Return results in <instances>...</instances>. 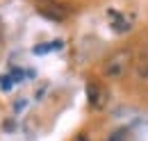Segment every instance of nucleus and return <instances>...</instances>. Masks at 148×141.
Returning <instances> with one entry per match:
<instances>
[{
    "label": "nucleus",
    "mask_w": 148,
    "mask_h": 141,
    "mask_svg": "<svg viewBox=\"0 0 148 141\" xmlns=\"http://www.w3.org/2000/svg\"><path fill=\"white\" fill-rule=\"evenodd\" d=\"M87 98H89V107L91 109H105L107 103H110V91H107L105 84L91 80L87 84Z\"/></svg>",
    "instance_id": "7ed1b4c3"
},
{
    "label": "nucleus",
    "mask_w": 148,
    "mask_h": 141,
    "mask_svg": "<svg viewBox=\"0 0 148 141\" xmlns=\"http://www.w3.org/2000/svg\"><path fill=\"white\" fill-rule=\"evenodd\" d=\"M75 141H89V139H87L84 134H80V137H75Z\"/></svg>",
    "instance_id": "1a4fd4ad"
},
{
    "label": "nucleus",
    "mask_w": 148,
    "mask_h": 141,
    "mask_svg": "<svg viewBox=\"0 0 148 141\" xmlns=\"http://www.w3.org/2000/svg\"><path fill=\"white\" fill-rule=\"evenodd\" d=\"M57 48H62V41H53V43H46V46H37L34 53L43 55V53H50V50H57Z\"/></svg>",
    "instance_id": "423d86ee"
},
{
    "label": "nucleus",
    "mask_w": 148,
    "mask_h": 141,
    "mask_svg": "<svg viewBox=\"0 0 148 141\" xmlns=\"http://www.w3.org/2000/svg\"><path fill=\"white\" fill-rule=\"evenodd\" d=\"M37 12L43 18L55 21V23H62V21L69 18L66 5H62V2H57V0H37Z\"/></svg>",
    "instance_id": "f03ea898"
},
{
    "label": "nucleus",
    "mask_w": 148,
    "mask_h": 141,
    "mask_svg": "<svg viewBox=\"0 0 148 141\" xmlns=\"http://www.w3.org/2000/svg\"><path fill=\"white\" fill-rule=\"evenodd\" d=\"M0 39H2V21H0Z\"/></svg>",
    "instance_id": "9d476101"
},
{
    "label": "nucleus",
    "mask_w": 148,
    "mask_h": 141,
    "mask_svg": "<svg viewBox=\"0 0 148 141\" xmlns=\"http://www.w3.org/2000/svg\"><path fill=\"white\" fill-rule=\"evenodd\" d=\"M105 141H130V132L125 130V127H121V130H114L110 137Z\"/></svg>",
    "instance_id": "39448f33"
},
{
    "label": "nucleus",
    "mask_w": 148,
    "mask_h": 141,
    "mask_svg": "<svg viewBox=\"0 0 148 141\" xmlns=\"http://www.w3.org/2000/svg\"><path fill=\"white\" fill-rule=\"evenodd\" d=\"M137 75H139L141 80H148V57L144 59V62L137 64Z\"/></svg>",
    "instance_id": "0eeeda50"
},
{
    "label": "nucleus",
    "mask_w": 148,
    "mask_h": 141,
    "mask_svg": "<svg viewBox=\"0 0 148 141\" xmlns=\"http://www.w3.org/2000/svg\"><path fill=\"white\" fill-rule=\"evenodd\" d=\"M110 25L114 32H119V34H125L132 30V25H134V14H123V12H114L110 9Z\"/></svg>",
    "instance_id": "20e7f679"
},
{
    "label": "nucleus",
    "mask_w": 148,
    "mask_h": 141,
    "mask_svg": "<svg viewBox=\"0 0 148 141\" xmlns=\"http://www.w3.org/2000/svg\"><path fill=\"white\" fill-rule=\"evenodd\" d=\"M132 62H134V53H132L130 48H119V50H114V53L103 62V75H105L107 80H121L130 70Z\"/></svg>",
    "instance_id": "f257e3e1"
},
{
    "label": "nucleus",
    "mask_w": 148,
    "mask_h": 141,
    "mask_svg": "<svg viewBox=\"0 0 148 141\" xmlns=\"http://www.w3.org/2000/svg\"><path fill=\"white\" fill-rule=\"evenodd\" d=\"M12 87H14V77L12 75H0V89L2 91H9Z\"/></svg>",
    "instance_id": "6e6552de"
},
{
    "label": "nucleus",
    "mask_w": 148,
    "mask_h": 141,
    "mask_svg": "<svg viewBox=\"0 0 148 141\" xmlns=\"http://www.w3.org/2000/svg\"><path fill=\"white\" fill-rule=\"evenodd\" d=\"M144 53H146V57H148V43H146V48H144Z\"/></svg>",
    "instance_id": "9b49d317"
}]
</instances>
